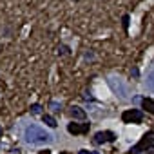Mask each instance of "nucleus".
<instances>
[{"label": "nucleus", "instance_id": "1", "mask_svg": "<svg viewBox=\"0 0 154 154\" xmlns=\"http://www.w3.org/2000/svg\"><path fill=\"white\" fill-rule=\"evenodd\" d=\"M24 140L29 145H45V143H53L54 136L51 132H47L44 127H40L36 123H29L24 129Z\"/></svg>", "mask_w": 154, "mask_h": 154}, {"label": "nucleus", "instance_id": "2", "mask_svg": "<svg viewBox=\"0 0 154 154\" xmlns=\"http://www.w3.org/2000/svg\"><path fill=\"white\" fill-rule=\"evenodd\" d=\"M152 147H154V132H149L140 140L138 145H134L129 150V154H140V152H145L147 149H152Z\"/></svg>", "mask_w": 154, "mask_h": 154}, {"label": "nucleus", "instance_id": "3", "mask_svg": "<svg viewBox=\"0 0 154 154\" xmlns=\"http://www.w3.org/2000/svg\"><path fill=\"white\" fill-rule=\"evenodd\" d=\"M122 120L125 123H141L143 120V114L140 109H127L123 114H122Z\"/></svg>", "mask_w": 154, "mask_h": 154}, {"label": "nucleus", "instance_id": "4", "mask_svg": "<svg viewBox=\"0 0 154 154\" xmlns=\"http://www.w3.org/2000/svg\"><path fill=\"white\" fill-rule=\"evenodd\" d=\"M67 131H69V134H74V136L76 134H85V132H89V123H82L80 125V123L72 122V123L67 125Z\"/></svg>", "mask_w": 154, "mask_h": 154}, {"label": "nucleus", "instance_id": "5", "mask_svg": "<svg viewBox=\"0 0 154 154\" xmlns=\"http://www.w3.org/2000/svg\"><path fill=\"white\" fill-rule=\"evenodd\" d=\"M116 140V134L111 132V131H105V132H96L94 134V143H105V141H114Z\"/></svg>", "mask_w": 154, "mask_h": 154}, {"label": "nucleus", "instance_id": "6", "mask_svg": "<svg viewBox=\"0 0 154 154\" xmlns=\"http://www.w3.org/2000/svg\"><path fill=\"white\" fill-rule=\"evenodd\" d=\"M109 84H111V87H112V89L122 96V98H127V87H125L120 80H118V84H116V78H111V82H109Z\"/></svg>", "mask_w": 154, "mask_h": 154}, {"label": "nucleus", "instance_id": "7", "mask_svg": "<svg viewBox=\"0 0 154 154\" xmlns=\"http://www.w3.org/2000/svg\"><path fill=\"white\" fill-rule=\"evenodd\" d=\"M69 114H71V118H74V120H84V118H85V111L80 109V107H71Z\"/></svg>", "mask_w": 154, "mask_h": 154}, {"label": "nucleus", "instance_id": "8", "mask_svg": "<svg viewBox=\"0 0 154 154\" xmlns=\"http://www.w3.org/2000/svg\"><path fill=\"white\" fill-rule=\"evenodd\" d=\"M141 107H143V109H147L149 112H152V114H154V100H150V98H145V100L141 102Z\"/></svg>", "mask_w": 154, "mask_h": 154}, {"label": "nucleus", "instance_id": "9", "mask_svg": "<svg viewBox=\"0 0 154 154\" xmlns=\"http://www.w3.org/2000/svg\"><path fill=\"white\" fill-rule=\"evenodd\" d=\"M42 120H44V123H45L47 127H56V120H54L53 116H49V114H44V116H42Z\"/></svg>", "mask_w": 154, "mask_h": 154}, {"label": "nucleus", "instance_id": "10", "mask_svg": "<svg viewBox=\"0 0 154 154\" xmlns=\"http://www.w3.org/2000/svg\"><path fill=\"white\" fill-rule=\"evenodd\" d=\"M147 87H149V89L154 93V69H152V71L147 74Z\"/></svg>", "mask_w": 154, "mask_h": 154}, {"label": "nucleus", "instance_id": "11", "mask_svg": "<svg viewBox=\"0 0 154 154\" xmlns=\"http://www.w3.org/2000/svg\"><path fill=\"white\" fill-rule=\"evenodd\" d=\"M31 112H33V114H40V112H42V107H40L38 103H35V105L31 107Z\"/></svg>", "mask_w": 154, "mask_h": 154}, {"label": "nucleus", "instance_id": "12", "mask_svg": "<svg viewBox=\"0 0 154 154\" xmlns=\"http://www.w3.org/2000/svg\"><path fill=\"white\" fill-rule=\"evenodd\" d=\"M51 107H53V109H54V111H60V109H58V107H60V105H58V103H56V102H53V103H51Z\"/></svg>", "mask_w": 154, "mask_h": 154}, {"label": "nucleus", "instance_id": "13", "mask_svg": "<svg viewBox=\"0 0 154 154\" xmlns=\"http://www.w3.org/2000/svg\"><path fill=\"white\" fill-rule=\"evenodd\" d=\"M78 154H93V152H91V150H85V149H82V150H80Z\"/></svg>", "mask_w": 154, "mask_h": 154}, {"label": "nucleus", "instance_id": "14", "mask_svg": "<svg viewBox=\"0 0 154 154\" xmlns=\"http://www.w3.org/2000/svg\"><path fill=\"white\" fill-rule=\"evenodd\" d=\"M38 154H51V150H47V149H44V150H40Z\"/></svg>", "mask_w": 154, "mask_h": 154}, {"label": "nucleus", "instance_id": "15", "mask_svg": "<svg viewBox=\"0 0 154 154\" xmlns=\"http://www.w3.org/2000/svg\"><path fill=\"white\" fill-rule=\"evenodd\" d=\"M60 154H71V152H60Z\"/></svg>", "mask_w": 154, "mask_h": 154}, {"label": "nucleus", "instance_id": "16", "mask_svg": "<svg viewBox=\"0 0 154 154\" xmlns=\"http://www.w3.org/2000/svg\"><path fill=\"white\" fill-rule=\"evenodd\" d=\"M0 136H2V127H0Z\"/></svg>", "mask_w": 154, "mask_h": 154}]
</instances>
